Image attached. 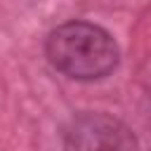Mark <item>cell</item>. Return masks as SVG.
Here are the masks:
<instances>
[{"instance_id": "obj_1", "label": "cell", "mask_w": 151, "mask_h": 151, "mask_svg": "<svg viewBox=\"0 0 151 151\" xmlns=\"http://www.w3.org/2000/svg\"><path fill=\"white\" fill-rule=\"evenodd\" d=\"M47 59L76 80H97L118 66V45L109 31L90 21H66L47 35Z\"/></svg>"}, {"instance_id": "obj_2", "label": "cell", "mask_w": 151, "mask_h": 151, "mask_svg": "<svg viewBox=\"0 0 151 151\" xmlns=\"http://www.w3.org/2000/svg\"><path fill=\"white\" fill-rule=\"evenodd\" d=\"M64 151H137L132 130L106 113H83L64 134Z\"/></svg>"}]
</instances>
